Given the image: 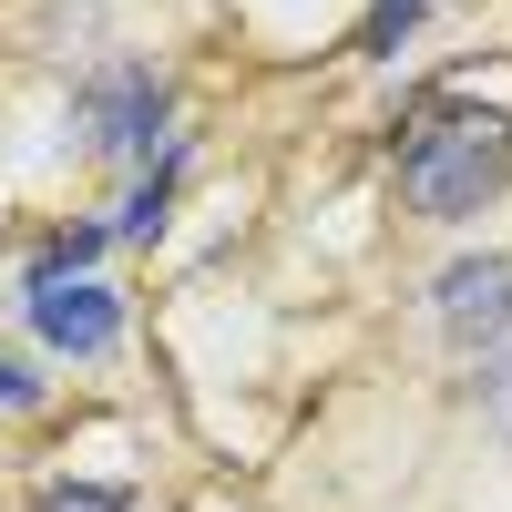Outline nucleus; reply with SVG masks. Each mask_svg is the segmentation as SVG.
Segmentation results:
<instances>
[{"mask_svg":"<svg viewBox=\"0 0 512 512\" xmlns=\"http://www.w3.org/2000/svg\"><path fill=\"white\" fill-rule=\"evenodd\" d=\"M93 256H103V226H62L52 246L31 256V277H93Z\"/></svg>","mask_w":512,"mask_h":512,"instance_id":"39448f33","label":"nucleus"},{"mask_svg":"<svg viewBox=\"0 0 512 512\" xmlns=\"http://www.w3.org/2000/svg\"><path fill=\"white\" fill-rule=\"evenodd\" d=\"M21 410H41V379H31L11 349H0V420H21Z\"/></svg>","mask_w":512,"mask_h":512,"instance_id":"9d476101","label":"nucleus"},{"mask_svg":"<svg viewBox=\"0 0 512 512\" xmlns=\"http://www.w3.org/2000/svg\"><path fill=\"white\" fill-rule=\"evenodd\" d=\"M21 318L62 359H113L123 349V297L103 277H21Z\"/></svg>","mask_w":512,"mask_h":512,"instance_id":"f03ea898","label":"nucleus"},{"mask_svg":"<svg viewBox=\"0 0 512 512\" xmlns=\"http://www.w3.org/2000/svg\"><path fill=\"white\" fill-rule=\"evenodd\" d=\"M420 31V0H369V31H359V52H390V41Z\"/></svg>","mask_w":512,"mask_h":512,"instance_id":"1a4fd4ad","label":"nucleus"},{"mask_svg":"<svg viewBox=\"0 0 512 512\" xmlns=\"http://www.w3.org/2000/svg\"><path fill=\"white\" fill-rule=\"evenodd\" d=\"M431 318H441L451 349H492V338L512 328V256H461V267H441Z\"/></svg>","mask_w":512,"mask_h":512,"instance_id":"20e7f679","label":"nucleus"},{"mask_svg":"<svg viewBox=\"0 0 512 512\" xmlns=\"http://www.w3.org/2000/svg\"><path fill=\"white\" fill-rule=\"evenodd\" d=\"M164 205H175V154H164L154 175L134 185V205H123V236H144V246H154V226H164Z\"/></svg>","mask_w":512,"mask_h":512,"instance_id":"423d86ee","label":"nucleus"},{"mask_svg":"<svg viewBox=\"0 0 512 512\" xmlns=\"http://www.w3.org/2000/svg\"><path fill=\"white\" fill-rule=\"evenodd\" d=\"M164 113H175L164 72H144V62H113V72L93 82V93H82V134H93L103 154H154Z\"/></svg>","mask_w":512,"mask_h":512,"instance_id":"7ed1b4c3","label":"nucleus"},{"mask_svg":"<svg viewBox=\"0 0 512 512\" xmlns=\"http://www.w3.org/2000/svg\"><path fill=\"white\" fill-rule=\"evenodd\" d=\"M472 400H482V431H492V441H512V349H502V359H482V390H472Z\"/></svg>","mask_w":512,"mask_h":512,"instance_id":"6e6552de","label":"nucleus"},{"mask_svg":"<svg viewBox=\"0 0 512 512\" xmlns=\"http://www.w3.org/2000/svg\"><path fill=\"white\" fill-rule=\"evenodd\" d=\"M502 185H512V123L502 113H431V123H410V144H400L410 216L461 226V216H482Z\"/></svg>","mask_w":512,"mask_h":512,"instance_id":"f257e3e1","label":"nucleus"},{"mask_svg":"<svg viewBox=\"0 0 512 512\" xmlns=\"http://www.w3.org/2000/svg\"><path fill=\"white\" fill-rule=\"evenodd\" d=\"M31 512H134V492H113V482H52V492H31Z\"/></svg>","mask_w":512,"mask_h":512,"instance_id":"0eeeda50","label":"nucleus"}]
</instances>
